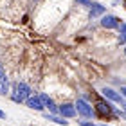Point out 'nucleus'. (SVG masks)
I'll list each match as a JSON object with an SVG mask.
<instances>
[{
  "mask_svg": "<svg viewBox=\"0 0 126 126\" xmlns=\"http://www.w3.org/2000/svg\"><path fill=\"white\" fill-rule=\"evenodd\" d=\"M101 94L105 95V97H108V99H112V101H117V103H123V97H121V94H117L115 90H112V88H103L101 90Z\"/></svg>",
  "mask_w": 126,
  "mask_h": 126,
  "instance_id": "obj_8",
  "label": "nucleus"
},
{
  "mask_svg": "<svg viewBox=\"0 0 126 126\" xmlns=\"http://www.w3.org/2000/svg\"><path fill=\"white\" fill-rule=\"evenodd\" d=\"M124 7H126V0H124Z\"/></svg>",
  "mask_w": 126,
  "mask_h": 126,
  "instance_id": "obj_18",
  "label": "nucleus"
},
{
  "mask_svg": "<svg viewBox=\"0 0 126 126\" xmlns=\"http://www.w3.org/2000/svg\"><path fill=\"white\" fill-rule=\"evenodd\" d=\"M79 124H81V126H95V124H92V123H87V121H79Z\"/></svg>",
  "mask_w": 126,
  "mask_h": 126,
  "instance_id": "obj_14",
  "label": "nucleus"
},
{
  "mask_svg": "<svg viewBox=\"0 0 126 126\" xmlns=\"http://www.w3.org/2000/svg\"><path fill=\"white\" fill-rule=\"evenodd\" d=\"M31 95V87L27 83H15L13 85V94H11V99L15 103H24L27 97Z\"/></svg>",
  "mask_w": 126,
  "mask_h": 126,
  "instance_id": "obj_1",
  "label": "nucleus"
},
{
  "mask_svg": "<svg viewBox=\"0 0 126 126\" xmlns=\"http://www.w3.org/2000/svg\"><path fill=\"white\" fill-rule=\"evenodd\" d=\"M105 13V5H99V4H92L90 5V16L95 18V16H99Z\"/></svg>",
  "mask_w": 126,
  "mask_h": 126,
  "instance_id": "obj_9",
  "label": "nucleus"
},
{
  "mask_svg": "<svg viewBox=\"0 0 126 126\" xmlns=\"http://www.w3.org/2000/svg\"><path fill=\"white\" fill-rule=\"evenodd\" d=\"M124 52H126V49H124Z\"/></svg>",
  "mask_w": 126,
  "mask_h": 126,
  "instance_id": "obj_20",
  "label": "nucleus"
},
{
  "mask_svg": "<svg viewBox=\"0 0 126 126\" xmlns=\"http://www.w3.org/2000/svg\"><path fill=\"white\" fill-rule=\"evenodd\" d=\"M0 85H5V87H7V78H5V72H4L2 65H0Z\"/></svg>",
  "mask_w": 126,
  "mask_h": 126,
  "instance_id": "obj_12",
  "label": "nucleus"
},
{
  "mask_svg": "<svg viewBox=\"0 0 126 126\" xmlns=\"http://www.w3.org/2000/svg\"><path fill=\"white\" fill-rule=\"evenodd\" d=\"M101 25H103V27H106V29H117V27H119V20L115 18V16L106 15V16H103Z\"/></svg>",
  "mask_w": 126,
  "mask_h": 126,
  "instance_id": "obj_6",
  "label": "nucleus"
},
{
  "mask_svg": "<svg viewBox=\"0 0 126 126\" xmlns=\"http://www.w3.org/2000/svg\"><path fill=\"white\" fill-rule=\"evenodd\" d=\"M119 42H121V43H126V24L121 25V36H119Z\"/></svg>",
  "mask_w": 126,
  "mask_h": 126,
  "instance_id": "obj_11",
  "label": "nucleus"
},
{
  "mask_svg": "<svg viewBox=\"0 0 126 126\" xmlns=\"http://www.w3.org/2000/svg\"><path fill=\"white\" fill-rule=\"evenodd\" d=\"M25 105L31 108V110H43V105H42V101H40V97L38 95H29L25 99Z\"/></svg>",
  "mask_w": 126,
  "mask_h": 126,
  "instance_id": "obj_5",
  "label": "nucleus"
},
{
  "mask_svg": "<svg viewBox=\"0 0 126 126\" xmlns=\"http://www.w3.org/2000/svg\"><path fill=\"white\" fill-rule=\"evenodd\" d=\"M58 112L63 117H74L76 115V108H74V105H70V103H63V105L58 108Z\"/></svg>",
  "mask_w": 126,
  "mask_h": 126,
  "instance_id": "obj_7",
  "label": "nucleus"
},
{
  "mask_svg": "<svg viewBox=\"0 0 126 126\" xmlns=\"http://www.w3.org/2000/svg\"><path fill=\"white\" fill-rule=\"evenodd\" d=\"M78 4H83V5H92V0H78Z\"/></svg>",
  "mask_w": 126,
  "mask_h": 126,
  "instance_id": "obj_13",
  "label": "nucleus"
},
{
  "mask_svg": "<svg viewBox=\"0 0 126 126\" xmlns=\"http://www.w3.org/2000/svg\"><path fill=\"white\" fill-rule=\"evenodd\" d=\"M121 105H123V108H124V110H126V103L123 101V103H121Z\"/></svg>",
  "mask_w": 126,
  "mask_h": 126,
  "instance_id": "obj_17",
  "label": "nucleus"
},
{
  "mask_svg": "<svg viewBox=\"0 0 126 126\" xmlns=\"http://www.w3.org/2000/svg\"><path fill=\"white\" fill-rule=\"evenodd\" d=\"M99 117H110V115H113V106L110 105V103H106V101H103V99H99L95 103V110H94Z\"/></svg>",
  "mask_w": 126,
  "mask_h": 126,
  "instance_id": "obj_2",
  "label": "nucleus"
},
{
  "mask_svg": "<svg viewBox=\"0 0 126 126\" xmlns=\"http://www.w3.org/2000/svg\"><path fill=\"white\" fill-rule=\"evenodd\" d=\"M45 119H47V121H52L56 124H63V126L68 124V121H65L63 117H58V115H49V113H45Z\"/></svg>",
  "mask_w": 126,
  "mask_h": 126,
  "instance_id": "obj_10",
  "label": "nucleus"
},
{
  "mask_svg": "<svg viewBox=\"0 0 126 126\" xmlns=\"http://www.w3.org/2000/svg\"><path fill=\"white\" fill-rule=\"evenodd\" d=\"M38 97H40V101H42V105H43V106H47L49 110L52 112V115H58V113H60V112H58V106L54 105V101L50 99L47 94H40Z\"/></svg>",
  "mask_w": 126,
  "mask_h": 126,
  "instance_id": "obj_4",
  "label": "nucleus"
},
{
  "mask_svg": "<svg viewBox=\"0 0 126 126\" xmlns=\"http://www.w3.org/2000/svg\"><path fill=\"white\" fill-rule=\"evenodd\" d=\"M0 119H5V112H2V110H0Z\"/></svg>",
  "mask_w": 126,
  "mask_h": 126,
  "instance_id": "obj_16",
  "label": "nucleus"
},
{
  "mask_svg": "<svg viewBox=\"0 0 126 126\" xmlns=\"http://www.w3.org/2000/svg\"><path fill=\"white\" fill-rule=\"evenodd\" d=\"M121 94H123V95L126 97V87H121Z\"/></svg>",
  "mask_w": 126,
  "mask_h": 126,
  "instance_id": "obj_15",
  "label": "nucleus"
},
{
  "mask_svg": "<svg viewBox=\"0 0 126 126\" xmlns=\"http://www.w3.org/2000/svg\"><path fill=\"white\" fill-rule=\"evenodd\" d=\"M101 126H106V124H101Z\"/></svg>",
  "mask_w": 126,
  "mask_h": 126,
  "instance_id": "obj_19",
  "label": "nucleus"
},
{
  "mask_svg": "<svg viewBox=\"0 0 126 126\" xmlns=\"http://www.w3.org/2000/svg\"><path fill=\"white\" fill-rule=\"evenodd\" d=\"M74 108H76V110H78L79 113H81L83 117H94V115H95L94 108L90 106L85 99H78V103H76V106H74Z\"/></svg>",
  "mask_w": 126,
  "mask_h": 126,
  "instance_id": "obj_3",
  "label": "nucleus"
}]
</instances>
